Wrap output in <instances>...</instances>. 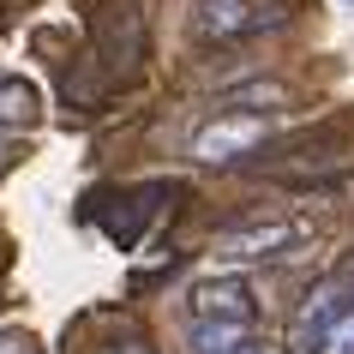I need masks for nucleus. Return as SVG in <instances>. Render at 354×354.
Segmentation results:
<instances>
[{
	"mask_svg": "<svg viewBox=\"0 0 354 354\" xmlns=\"http://www.w3.org/2000/svg\"><path fill=\"white\" fill-rule=\"evenodd\" d=\"M318 234L313 216H259V223H234L210 241V259L223 270H241V264H277V259H295L300 246Z\"/></svg>",
	"mask_w": 354,
	"mask_h": 354,
	"instance_id": "obj_2",
	"label": "nucleus"
},
{
	"mask_svg": "<svg viewBox=\"0 0 354 354\" xmlns=\"http://www.w3.org/2000/svg\"><path fill=\"white\" fill-rule=\"evenodd\" d=\"M348 6H354V0H348Z\"/></svg>",
	"mask_w": 354,
	"mask_h": 354,
	"instance_id": "obj_12",
	"label": "nucleus"
},
{
	"mask_svg": "<svg viewBox=\"0 0 354 354\" xmlns=\"http://www.w3.org/2000/svg\"><path fill=\"white\" fill-rule=\"evenodd\" d=\"M252 342L246 318H192L187 324V354H234Z\"/></svg>",
	"mask_w": 354,
	"mask_h": 354,
	"instance_id": "obj_6",
	"label": "nucleus"
},
{
	"mask_svg": "<svg viewBox=\"0 0 354 354\" xmlns=\"http://www.w3.org/2000/svg\"><path fill=\"white\" fill-rule=\"evenodd\" d=\"M295 354H354V277H324L288 324Z\"/></svg>",
	"mask_w": 354,
	"mask_h": 354,
	"instance_id": "obj_1",
	"label": "nucleus"
},
{
	"mask_svg": "<svg viewBox=\"0 0 354 354\" xmlns=\"http://www.w3.org/2000/svg\"><path fill=\"white\" fill-rule=\"evenodd\" d=\"M6 162H12V145H6V138H0V168H6Z\"/></svg>",
	"mask_w": 354,
	"mask_h": 354,
	"instance_id": "obj_9",
	"label": "nucleus"
},
{
	"mask_svg": "<svg viewBox=\"0 0 354 354\" xmlns=\"http://www.w3.org/2000/svg\"><path fill=\"white\" fill-rule=\"evenodd\" d=\"M264 24H277V6H270V12H252V0H198V6H192V37L198 42L252 37Z\"/></svg>",
	"mask_w": 354,
	"mask_h": 354,
	"instance_id": "obj_5",
	"label": "nucleus"
},
{
	"mask_svg": "<svg viewBox=\"0 0 354 354\" xmlns=\"http://www.w3.org/2000/svg\"><path fill=\"white\" fill-rule=\"evenodd\" d=\"M96 354H150L145 336H132V342H114V348H96Z\"/></svg>",
	"mask_w": 354,
	"mask_h": 354,
	"instance_id": "obj_8",
	"label": "nucleus"
},
{
	"mask_svg": "<svg viewBox=\"0 0 354 354\" xmlns=\"http://www.w3.org/2000/svg\"><path fill=\"white\" fill-rule=\"evenodd\" d=\"M187 313L192 318H246V324H259V295H252V282L241 270H223V277L192 282Z\"/></svg>",
	"mask_w": 354,
	"mask_h": 354,
	"instance_id": "obj_4",
	"label": "nucleus"
},
{
	"mask_svg": "<svg viewBox=\"0 0 354 354\" xmlns=\"http://www.w3.org/2000/svg\"><path fill=\"white\" fill-rule=\"evenodd\" d=\"M264 138H270V120L264 114L228 109V114H216V120H205V127L192 132V162L228 168V162H241V156H252Z\"/></svg>",
	"mask_w": 354,
	"mask_h": 354,
	"instance_id": "obj_3",
	"label": "nucleus"
},
{
	"mask_svg": "<svg viewBox=\"0 0 354 354\" xmlns=\"http://www.w3.org/2000/svg\"><path fill=\"white\" fill-rule=\"evenodd\" d=\"M37 91L24 84V78H0V127H12V132H24V127H37Z\"/></svg>",
	"mask_w": 354,
	"mask_h": 354,
	"instance_id": "obj_7",
	"label": "nucleus"
},
{
	"mask_svg": "<svg viewBox=\"0 0 354 354\" xmlns=\"http://www.w3.org/2000/svg\"><path fill=\"white\" fill-rule=\"evenodd\" d=\"M234 354H264V348H252V342H246V348H234Z\"/></svg>",
	"mask_w": 354,
	"mask_h": 354,
	"instance_id": "obj_10",
	"label": "nucleus"
},
{
	"mask_svg": "<svg viewBox=\"0 0 354 354\" xmlns=\"http://www.w3.org/2000/svg\"><path fill=\"white\" fill-rule=\"evenodd\" d=\"M12 354H37V348H30V342H24V348H12Z\"/></svg>",
	"mask_w": 354,
	"mask_h": 354,
	"instance_id": "obj_11",
	"label": "nucleus"
}]
</instances>
